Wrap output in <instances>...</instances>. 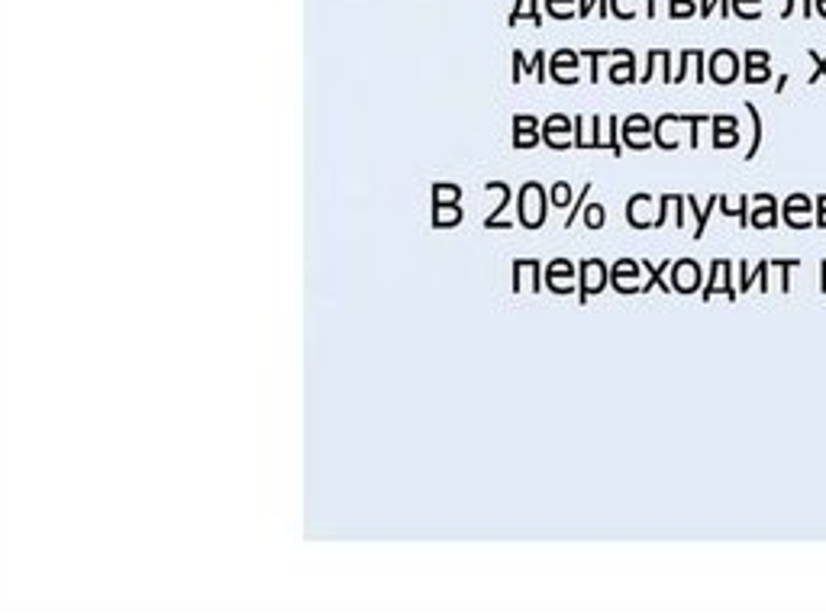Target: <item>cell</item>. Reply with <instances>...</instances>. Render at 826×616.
I'll use <instances>...</instances> for the list:
<instances>
[{"mask_svg":"<svg viewBox=\"0 0 826 616\" xmlns=\"http://www.w3.org/2000/svg\"><path fill=\"white\" fill-rule=\"evenodd\" d=\"M517 204H520V223L526 226V230H540L542 223H546L549 216V207H552V197L546 194V187L540 185V181H526L523 187L517 191Z\"/></svg>","mask_w":826,"mask_h":616,"instance_id":"obj_1","label":"cell"},{"mask_svg":"<svg viewBox=\"0 0 826 616\" xmlns=\"http://www.w3.org/2000/svg\"><path fill=\"white\" fill-rule=\"evenodd\" d=\"M578 301L587 303L591 301V294H601L604 287L611 285L607 281V265L601 262V258H585V262L578 265Z\"/></svg>","mask_w":826,"mask_h":616,"instance_id":"obj_2","label":"cell"},{"mask_svg":"<svg viewBox=\"0 0 826 616\" xmlns=\"http://www.w3.org/2000/svg\"><path fill=\"white\" fill-rule=\"evenodd\" d=\"M568 132H575V120H568L565 113H552L542 123V142L549 149H568L575 146V136H568Z\"/></svg>","mask_w":826,"mask_h":616,"instance_id":"obj_3","label":"cell"},{"mask_svg":"<svg viewBox=\"0 0 826 616\" xmlns=\"http://www.w3.org/2000/svg\"><path fill=\"white\" fill-rule=\"evenodd\" d=\"M636 275H640V265L633 258H620L611 268V287L617 294H640L642 285H636Z\"/></svg>","mask_w":826,"mask_h":616,"instance_id":"obj_4","label":"cell"},{"mask_svg":"<svg viewBox=\"0 0 826 616\" xmlns=\"http://www.w3.org/2000/svg\"><path fill=\"white\" fill-rule=\"evenodd\" d=\"M656 130V123L649 120V116H642V113H633V116H626L623 120V139H626V146L630 149H649V132Z\"/></svg>","mask_w":826,"mask_h":616,"instance_id":"obj_5","label":"cell"},{"mask_svg":"<svg viewBox=\"0 0 826 616\" xmlns=\"http://www.w3.org/2000/svg\"><path fill=\"white\" fill-rule=\"evenodd\" d=\"M697 285H701V268H697V262L681 258V262L672 265V287L675 291L691 294V291H697Z\"/></svg>","mask_w":826,"mask_h":616,"instance_id":"obj_6","label":"cell"},{"mask_svg":"<svg viewBox=\"0 0 826 616\" xmlns=\"http://www.w3.org/2000/svg\"><path fill=\"white\" fill-rule=\"evenodd\" d=\"M485 191H497L501 194V207L491 210V216H485V230H513V223H507V220H501V213L510 207V197H513V191H510V185H504V181H487Z\"/></svg>","mask_w":826,"mask_h":616,"instance_id":"obj_7","label":"cell"},{"mask_svg":"<svg viewBox=\"0 0 826 616\" xmlns=\"http://www.w3.org/2000/svg\"><path fill=\"white\" fill-rule=\"evenodd\" d=\"M462 220V207L458 204H432V230H449Z\"/></svg>","mask_w":826,"mask_h":616,"instance_id":"obj_8","label":"cell"},{"mask_svg":"<svg viewBox=\"0 0 826 616\" xmlns=\"http://www.w3.org/2000/svg\"><path fill=\"white\" fill-rule=\"evenodd\" d=\"M711 71H713V81H720V85H730L736 77V55L733 52H717L711 62Z\"/></svg>","mask_w":826,"mask_h":616,"instance_id":"obj_9","label":"cell"},{"mask_svg":"<svg viewBox=\"0 0 826 616\" xmlns=\"http://www.w3.org/2000/svg\"><path fill=\"white\" fill-rule=\"evenodd\" d=\"M542 65H546V59H542V52L536 55V59H530V62H526V59H523V55H520V52H513V81H520V77H523V75H530V71H536V81H540V85H542V81H546V77H542Z\"/></svg>","mask_w":826,"mask_h":616,"instance_id":"obj_10","label":"cell"},{"mask_svg":"<svg viewBox=\"0 0 826 616\" xmlns=\"http://www.w3.org/2000/svg\"><path fill=\"white\" fill-rule=\"evenodd\" d=\"M462 201V187L449 185V181H436L432 185V204H458Z\"/></svg>","mask_w":826,"mask_h":616,"instance_id":"obj_11","label":"cell"},{"mask_svg":"<svg viewBox=\"0 0 826 616\" xmlns=\"http://www.w3.org/2000/svg\"><path fill=\"white\" fill-rule=\"evenodd\" d=\"M585 226L587 230H601L604 223H607V210H604V204H585Z\"/></svg>","mask_w":826,"mask_h":616,"instance_id":"obj_12","label":"cell"},{"mask_svg":"<svg viewBox=\"0 0 826 616\" xmlns=\"http://www.w3.org/2000/svg\"><path fill=\"white\" fill-rule=\"evenodd\" d=\"M565 65H568V68H575V65H578V55L568 52V49H558L556 59H552V81H556V77L562 75Z\"/></svg>","mask_w":826,"mask_h":616,"instance_id":"obj_13","label":"cell"},{"mask_svg":"<svg viewBox=\"0 0 826 616\" xmlns=\"http://www.w3.org/2000/svg\"><path fill=\"white\" fill-rule=\"evenodd\" d=\"M572 194L575 191H572V185H568V181H556V185H552V194H549V197H552V207H568Z\"/></svg>","mask_w":826,"mask_h":616,"instance_id":"obj_14","label":"cell"},{"mask_svg":"<svg viewBox=\"0 0 826 616\" xmlns=\"http://www.w3.org/2000/svg\"><path fill=\"white\" fill-rule=\"evenodd\" d=\"M520 16H530V20H533V23H540V26H542V16H540V14H536V0H520V7H517V10H513V14H510V26L517 23Z\"/></svg>","mask_w":826,"mask_h":616,"instance_id":"obj_15","label":"cell"},{"mask_svg":"<svg viewBox=\"0 0 826 616\" xmlns=\"http://www.w3.org/2000/svg\"><path fill=\"white\" fill-rule=\"evenodd\" d=\"M542 139V130H513V146L517 149H533Z\"/></svg>","mask_w":826,"mask_h":616,"instance_id":"obj_16","label":"cell"},{"mask_svg":"<svg viewBox=\"0 0 826 616\" xmlns=\"http://www.w3.org/2000/svg\"><path fill=\"white\" fill-rule=\"evenodd\" d=\"M611 81H613V85H630V81H636V77H633V59H626L623 68H620V65H613V68H611Z\"/></svg>","mask_w":826,"mask_h":616,"instance_id":"obj_17","label":"cell"},{"mask_svg":"<svg viewBox=\"0 0 826 616\" xmlns=\"http://www.w3.org/2000/svg\"><path fill=\"white\" fill-rule=\"evenodd\" d=\"M546 275H568V277H575V265L568 262V258H556V262L546 265Z\"/></svg>","mask_w":826,"mask_h":616,"instance_id":"obj_18","label":"cell"},{"mask_svg":"<svg viewBox=\"0 0 826 616\" xmlns=\"http://www.w3.org/2000/svg\"><path fill=\"white\" fill-rule=\"evenodd\" d=\"M587 194H591V185H587V187H585V191H581L578 204H575V207H572V210H568V216H565V230H572V223H575V216H578V213H581V210H585V204H587Z\"/></svg>","mask_w":826,"mask_h":616,"instance_id":"obj_19","label":"cell"},{"mask_svg":"<svg viewBox=\"0 0 826 616\" xmlns=\"http://www.w3.org/2000/svg\"><path fill=\"white\" fill-rule=\"evenodd\" d=\"M575 149H591V139L585 136V116H575Z\"/></svg>","mask_w":826,"mask_h":616,"instance_id":"obj_20","label":"cell"},{"mask_svg":"<svg viewBox=\"0 0 826 616\" xmlns=\"http://www.w3.org/2000/svg\"><path fill=\"white\" fill-rule=\"evenodd\" d=\"M611 152L617 155H623V146H620V116H611Z\"/></svg>","mask_w":826,"mask_h":616,"instance_id":"obj_21","label":"cell"},{"mask_svg":"<svg viewBox=\"0 0 826 616\" xmlns=\"http://www.w3.org/2000/svg\"><path fill=\"white\" fill-rule=\"evenodd\" d=\"M513 130H542L536 116H513Z\"/></svg>","mask_w":826,"mask_h":616,"instance_id":"obj_22","label":"cell"},{"mask_svg":"<svg viewBox=\"0 0 826 616\" xmlns=\"http://www.w3.org/2000/svg\"><path fill=\"white\" fill-rule=\"evenodd\" d=\"M694 10V4L691 0H675V7H672V16H687Z\"/></svg>","mask_w":826,"mask_h":616,"instance_id":"obj_23","label":"cell"},{"mask_svg":"<svg viewBox=\"0 0 826 616\" xmlns=\"http://www.w3.org/2000/svg\"><path fill=\"white\" fill-rule=\"evenodd\" d=\"M817 7H820V10H823V14H826V0H817Z\"/></svg>","mask_w":826,"mask_h":616,"instance_id":"obj_24","label":"cell"}]
</instances>
